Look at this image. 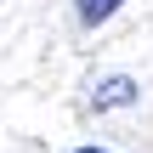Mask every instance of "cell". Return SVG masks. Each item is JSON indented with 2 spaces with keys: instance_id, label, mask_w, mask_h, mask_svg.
<instances>
[{
  "instance_id": "2",
  "label": "cell",
  "mask_w": 153,
  "mask_h": 153,
  "mask_svg": "<svg viewBox=\"0 0 153 153\" xmlns=\"http://www.w3.org/2000/svg\"><path fill=\"white\" fill-rule=\"evenodd\" d=\"M119 6H125V0H74V11H79V23H85V28L108 23V17H114Z\"/></svg>"
},
{
  "instance_id": "3",
  "label": "cell",
  "mask_w": 153,
  "mask_h": 153,
  "mask_svg": "<svg viewBox=\"0 0 153 153\" xmlns=\"http://www.w3.org/2000/svg\"><path fill=\"white\" fill-rule=\"evenodd\" d=\"M79 153H108V148H79Z\"/></svg>"
},
{
  "instance_id": "1",
  "label": "cell",
  "mask_w": 153,
  "mask_h": 153,
  "mask_svg": "<svg viewBox=\"0 0 153 153\" xmlns=\"http://www.w3.org/2000/svg\"><path fill=\"white\" fill-rule=\"evenodd\" d=\"M91 102H97V108H125V102H136V79H131V74H114V79H102V85L91 91Z\"/></svg>"
}]
</instances>
